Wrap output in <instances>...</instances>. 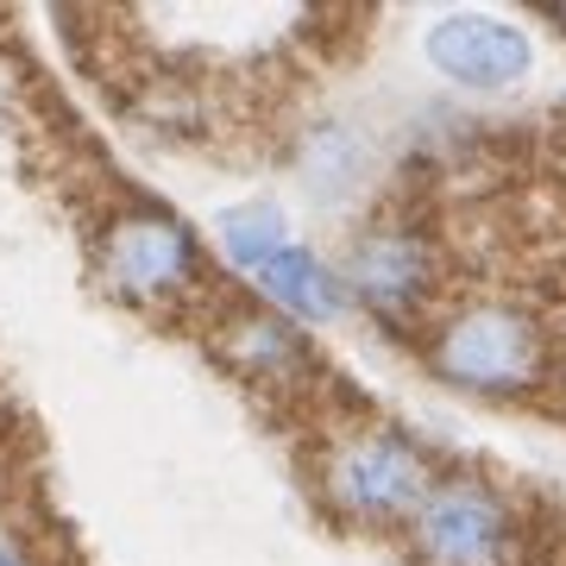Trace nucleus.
Returning a JSON list of instances; mask_svg holds the SVG:
<instances>
[{"mask_svg":"<svg viewBox=\"0 0 566 566\" xmlns=\"http://www.w3.org/2000/svg\"><path fill=\"white\" fill-rule=\"evenodd\" d=\"M428 365L447 385H465V390H528L547 365V340L535 315L485 303V308H460V315H447L434 327Z\"/></svg>","mask_w":566,"mask_h":566,"instance_id":"nucleus-1","label":"nucleus"},{"mask_svg":"<svg viewBox=\"0 0 566 566\" xmlns=\"http://www.w3.org/2000/svg\"><path fill=\"white\" fill-rule=\"evenodd\" d=\"M428 491H434L428 453L397 428H365L327 465V497L365 523H403V516L416 523Z\"/></svg>","mask_w":566,"mask_h":566,"instance_id":"nucleus-2","label":"nucleus"},{"mask_svg":"<svg viewBox=\"0 0 566 566\" xmlns=\"http://www.w3.org/2000/svg\"><path fill=\"white\" fill-rule=\"evenodd\" d=\"M416 547L428 566H510V504L485 479L453 472L428 491Z\"/></svg>","mask_w":566,"mask_h":566,"instance_id":"nucleus-3","label":"nucleus"},{"mask_svg":"<svg viewBox=\"0 0 566 566\" xmlns=\"http://www.w3.org/2000/svg\"><path fill=\"white\" fill-rule=\"evenodd\" d=\"M422 51L460 88H510V82L528 76V39L504 20H485V13H447V20H434Z\"/></svg>","mask_w":566,"mask_h":566,"instance_id":"nucleus-4","label":"nucleus"},{"mask_svg":"<svg viewBox=\"0 0 566 566\" xmlns=\"http://www.w3.org/2000/svg\"><path fill=\"white\" fill-rule=\"evenodd\" d=\"M102 264L126 296H170L196 277V240L170 214H120L102 245Z\"/></svg>","mask_w":566,"mask_h":566,"instance_id":"nucleus-5","label":"nucleus"},{"mask_svg":"<svg viewBox=\"0 0 566 566\" xmlns=\"http://www.w3.org/2000/svg\"><path fill=\"white\" fill-rule=\"evenodd\" d=\"M353 283L378 315H416L434 290V245L403 221L371 227L353 245Z\"/></svg>","mask_w":566,"mask_h":566,"instance_id":"nucleus-6","label":"nucleus"},{"mask_svg":"<svg viewBox=\"0 0 566 566\" xmlns=\"http://www.w3.org/2000/svg\"><path fill=\"white\" fill-rule=\"evenodd\" d=\"M259 283H264L271 303L290 308V315H303V322H334L346 308L340 277H334L315 252H303V245H283L271 264H259Z\"/></svg>","mask_w":566,"mask_h":566,"instance_id":"nucleus-7","label":"nucleus"},{"mask_svg":"<svg viewBox=\"0 0 566 566\" xmlns=\"http://www.w3.org/2000/svg\"><path fill=\"white\" fill-rule=\"evenodd\" d=\"M221 353H227L233 365H245V371H264V378H277V371H296V365H303V346H296V334H290L277 315H259V308L233 315Z\"/></svg>","mask_w":566,"mask_h":566,"instance_id":"nucleus-8","label":"nucleus"},{"mask_svg":"<svg viewBox=\"0 0 566 566\" xmlns=\"http://www.w3.org/2000/svg\"><path fill=\"white\" fill-rule=\"evenodd\" d=\"M221 245L233 264H271L283 252V214L271 202H252V208H233V214H221Z\"/></svg>","mask_w":566,"mask_h":566,"instance_id":"nucleus-9","label":"nucleus"},{"mask_svg":"<svg viewBox=\"0 0 566 566\" xmlns=\"http://www.w3.org/2000/svg\"><path fill=\"white\" fill-rule=\"evenodd\" d=\"M547 13H554V25H560V32H566V7H547Z\"/></svg>","mask_w":566,"mask_h":566,"instance_id":"nucleus-10","label":"nucleus"},{"mask_svg":"<svg viewBox=\"0 0 566 566\" xmlns=\"http://www.w3.org/2000/svg\"><path fill=\"white\" fill-rule=\"evenodd\" d=\"M560 177H566V133H560Z\"/></svg>","mask_w":566,"mask_h":566,"instance_id":"nucleus-11","label":"nucleus"},{"mask_svg":"<svg viewBox=\"0 0 566 566\" xmlns=\"http://www.w3.org/2000/svg\"><path fill=\"white\" fill-rule=\"evenodd\" d=\"M0 566H20V560H13V554H0Z\"/></svg>","mask_w":566,"mask_h":566,"instance_id":"nucleus-12","label":"nucleus"}]
</instances>
